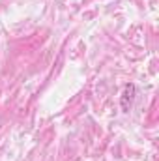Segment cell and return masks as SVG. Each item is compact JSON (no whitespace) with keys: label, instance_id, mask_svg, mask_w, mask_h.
Segmentation results:
<instances>
[{"label":"cell","instance_id":"obj_1","mask_svg":"<svg viewBox=\"0 0 159 161\" xmlns=\"http://www.w3.org/2000/svg\"><path fill=\"white\" fill-rule=\"evenodd\" d=\"M135 96H137V86L135 84H127L123 88V94H122V111L123 113H129V109L133 107Z\"/></svg>","mask_w":159,"mask_h":161}]
</instances>
